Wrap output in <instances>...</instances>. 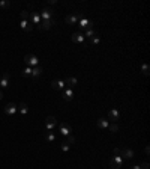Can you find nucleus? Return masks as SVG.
I'll use <instances>...</instances> for the list:
<instances>
[{"label":"nucleus","instance_id":"9d476101","mask_svg":"<svg viewBox=\"0 0 150 169\" xmlns=\"http://www.w3.org/2000/svg\"><path fill=\"white\" fill-rule=\"evenodd\" d=\"M29 17H30L32 24H39L41 23V15H39V12H32V14H29Z\"/></svg>","mask_w":150,"mask_h":169},{"label":"nucleus","instance_id":"cd10ccee","mask_svg":"<svg viewBox=\"0 0 150 169\" xmlns=\"http://www.w3.org/2000/svg\"><path fill=\"white\" fill-rule=\"evenodd\" d=\"M0 6H2L3 9H6V8H9V2H2V3H0Z\"/></svg>","mask_w":150,"mask_h":169},{"label":"nucleus","instance_id":"f3484780","mask_svg":"<svg viewBox=\"0 0 150 169\" xmlns=\"http://www.w3.org/2000/svg\"><path fill=\"white\" fill-rule=\"evenodd\" d=\"M17 110H18V112H21L23 115H26V113L29 112V107H27V104H26V103H21L20 106H17Z\"/></svg>","mask_w":150,"mask_h":169},{"label":"nucleus","instance_id":"9b49d317","mask_svg":"<svg viewBox=\"0 0 150 169\" xmlns=\"http://www.w3.org/2000/svg\"><path fill=\"white\" fill-rule=\"evenodd\" d=\"M20 26H21V29H23L24 32H30L32 29H33V24H32V23H29L27 20H23V21L20 23Z\"/></svg>","mask_w":150,"mask_h":169},{"label":"nucleus","instance_id":"b1692460","mask_svg":"<svg viewBox=\"0 0 150 169\" xmlns=\"http://www.w3.org/2000/svg\"><path fill=\"white\" fill-rule=\"evenodd\" d=\"M86 36H89V38H93V36H96V33L93 32V29H89L87 32H86Z\"/></svg>","mask_w":150,"mask_h":169},{"label":"nucleus","instance_id":"ddd939ff","mask_svg":"<svg viewBox=\"0 0 150 169\" xmlns=\"http://www.w3.org/2000/svg\"><path fill=\"white\" fill-rule=\"evenodd\" d=\"M42 76V68L38 65L35 68H32V76L30 77H33V79H38V77H41Z\"/></svg>","mask_w":150,"mask_h":169},{"label":"nucleus","instance_id":"bb28decb","mask_svg":"<svg viewBox=\"0 0 150 169\" xmlns=\"http://www.w3.org/2000/svg\"><path fill=\"white\" fill-rule=\"evenodd\" d=\"M62 150L63 151H68L69 150V144H68V142H63V144H62Z\"/></svg>","mask_w":150,"mask_h":169},{"label":"nucleus","instance_id":"f03ea898","mask_svg":"<svg viewBox=\"0 0 150 169\" xmlns=\"http://www.w3.org/2000/svg\"><path fill=\"white\" fill-rule=\"evenodd\" d=\"M56 125H57V119L54 118V116H47V119H45V128H47V131H51Z\"/></svg>","mask_w":150,"mask_h":169},{"label":"nucleus","instance_id":"4be33fe9","mask_svg":"<svg viewBox=\"0 0 150 169\" xmlns=\"http://www.w3.org/2000/svg\"><path fill=\"white\" fill-rule=\"evenodd\" d=\"M108 128H110V131H113V133H114V131L119 130V125H117V122H113L111 125H108Z\"/></svg>","mask_w":150,"mask_h":169},{"label":"nucleus","instance_id":"5701e85b","mask_svg":"<svg viewBox=\"0 0 150 169\" xmlns=\"http://www.w3.org/2000/svg\"><path fill=\"white\" fill-rule=\"evenodd\" d=\"M141 71H143L144 76H149V67L146 65V63H143V65H141Z\"/></svg>","mask_w":150,"mask_h":169},{"label":"nucleus","instance_id":"c85d7f7f","mask_svg":"<svg viewBox=\"0 0 150 169\" xmlns=\"http://www.w3.org/2000/svg\"><path fill=\"white\" fill-rule=\"evenodd\" d=\"M92 42H93V44H99V38H98V36H93Z\"/></svg>","mask_w":150,"mask_h":169},{"label":"nucleus","instance_id":"dca6fc26","mask_svg":"<svg viewBox=\"0 0 150 169\" xmlns=\"http://www.w3.org/2000/svg\"><path fill=\"white\" fill-rule=\"evenodd\" d=\"M63 98H65L66 101H71V100L74 98V92L71 91V89H66V91H63Z\"/></svg>","mask_w":150,"mask_h":169},{"label":"nucleus","instance_id":"4468645a","mask_svg":"<svg viewBox=\"0 0 150 169\" xmlns=\"http://www.w3.org/2000/svg\"><path fill=\"white\" fill-rule=\"evenodd\" d=\"M63 82H65V84H68L69 89H71V88H74L75 84H77V79H74V77H66Z\"/></svg>","mask_w":150,"mask_h":169},{"label":"nucleus","instance_id":"aec40b11","mask_svg":"<svg viewBox=\"0 0 150 169\" xmlns=\"http://www.w3.org/2000/svg\"><path fill=\"white\" fill-rule=\"evenodd\" d=\"M108 165H110L111 169H120V165H119V163H116L113 158H111V160H108Z\"/></svg>","mask_w":150,"mask_h":169},{"label":"nucleus","instance_id":"0eeeda50","mask_svg":"<svg viewBox=\"0 0 150 169\" xmlns=\"http://www.w3.org/2000/svg\"><path fill=\"white\" fill-rule=\"evenodd\" d=\"M119 156H122V158H134V151L128 150V148H123V150H120Z\"/></svg>","mask_w":150,"mask_h":169},{"label":"nucleus","instance_id":"7c9ffc66","mask_svg":"<svg viewBox=\"0 0 150 169\" xmlns=\"http://www.w3.org/2000/svg\"><path fill=\"white\" fill-rule=\"evenodd\" d=\"M119 152H120V150H119V148H114V154L117 156V154H119Z\"/></svg>","mask_w":150,"mask_h":169},{"label":"nucleus","instance_id":"393cba45","mask_svg":"<svg viewBox=\"0 0 150 169\" xmlns=\"http://www.w3.org/2000/svg\"><path fill=\"white\" fill-rule=\"evenodd\" d=\"M27 18H29V12H27V11H23V12H21V21L27 20Z\"/></svg>","mask_w":150,"mask_h":169},{"label":"nucleus","instance_id":"412c9836","mask_svg":"<svg viewBox=\"0 0 150 169\" xmlns=\"http://www.w3.org/2000/svg\"><path fill=\"white\" fill-rule=\"evenodd\" d=\"M23 76L24 77H30L32 76V68L30 67H26L24 70H23Z\"/></svg>","mask_w":150,"mask_h":169},{"label":"nucleus","instance_id":"c756f323","mask_svg":"<svg viewBox=\"0 0 150 169\" xmlns=\"http://www.w3.org/2000/svg\"><path fill=\"white\" fill-rule=\"evenodd\" d=\"M140 168H141V169H149V163H147V162H144Z\"/></svg>","mask_w":150,"mask_h":169},{"label":"nucleus","instance_id":"423d86ee","mask_svg":"<svg viewBox=\"0 0 150 169\" xmlns=\"http://www.w3.org/2000/svg\"><path fill=\"white\" fill-rule=\"evenodd\" d=\"M15 112H18V110H17V104H15V103L6 104V107H5V113H6V115H14Z\"/></svg>","mask_w":150,"mask_h":169},{"label":"nucleus","instance_id":"a211bd4d","mask_svg":"<svg viewBox=\"0 0 150 169\" xmlns=\"http://www.w3.org/2000/svg\"><path fill=\"white\" fill-rule=\"evenodd\" d=\"M108 121H107L105 118H101V119H98V127L99 128H108Z\"/></svg>","mask_w":150,"mask_h":169},{"label":"nucleus","instance_id":"20e7f679","mask_svg":"<svg viewBox=\"0 0 150 169\" xmlns=\"http://www.w3.org/2000/svg\"><path fill=\"white\" fill-rule=\"evenodd\" d=\"M53 24H54V18L53 20H44V21H41V23L38 24V27H39L41 30H48V29H51Z\"/></svg>","mask_w":150,"mask_h":169},{"label":"nucleus","instance_id":"39448f33","mask_svg":"<svg viewBox=\"0 0 150 169\" xmlns=\"http://www.w3.org/2000/svg\"><path fill=\"white\" fill-rule=\"evenodd\" d=\"M53 14L54 12H53L51 8H44L39 15H41V18H44V20H53Z\"/></svg>","mask_w":150,"mask_h":169},{"label":"nucleus","instance_id":"2f4dec72","mask_svg":"<svg viewBox=\"0 0 150 169\" xmlns=\"http://www.w3.org/2000/svg\"><path fill=\"white\" fill-rule=\"evenodd\" d=\"M131 169H141V168H140V166H132Z\"/></svg>","mask_w":150,"mask_h":169},{"label":"nucleus","instance_id":"f8f14e48","mask_svg":"<svg viewBox=\"0 0 150 169\" xmlns=\"http://www.w3.org/2000/svg\"><path fill=\"white\" fill-rule=\"evenodd\" d=\"M72 41L74 42H84L83 32H75V33H72Z\"/></svg>","mask_w":150,"mask_h":169},{"label":"nucleus","instance_id":"7ed1b4c3","mask_svg":"<svg viewBox=\"0 0 150 169\" xmlns=\"http://www.w3.org/2000/svg\"><path fill=\"white\" fill-rule=\"evenodd\" d=\"M59 131H60L62 134H65V136H69L72 133V128H71V125H69V124L62 122L60 125H59Z\"/></svg>","mask_w":150,"mask_h":169},{"label":"nucleus","instance_id":"f257e3e1","mask_svg":"<svg viewBox=\"0 0 150 169\" xmlns=\"http://www.w3.org/2000/svg\"><path fill=\"white\" fill-rule=\"evenodd\" d=\"M24 61L27 63V67H30V68H35V67L39 65V59H38L35 55H26Z\"/></svg>","mask_w":150,"mask_h":169},{"label":"nucleus","instance_id":"a878e982","mask_svg":"<svg viewBox=\"0 0 150 169\" xmlns=\"http://www.w3.org/2000/svg\"><path fill=\"white\" fill-rule=\"evenodd\" d=\"M66 142H68V144H74V142H75V137H74L72 134H69L68 139H66Z\"/></svg>","mask_w":150,"mask_h":169},{"label":"nucleus","instance_id":"473e14b6","mask_svg":"<svg viewBox=\"0 0 150 169\" xmlns=\"http://www.w3.org/2000/svg\"><path fill=\"white\" fill-rule=\"evenodd\" d=\"M2 98H3V92H2V91H0V100H2Z\"/></svg>","mask_w":150,"mask_h":169},{"label":"nucleus","instance_id":"6ab92c4d","mask_svg":"<svg viewBox=\"0 0 150 169\" xmlns=\"http://www.w3.org/2000/svg\"><path fill=\"white\" fill-rule=\"evenodd\" d=\"M45 139H47L48 142H54L56 136H54V133H53V131H47V133H45Z\"/></svg>","mask_w":150,"mask_h":169},{"label":"nucleus","instance_id":"1a4fd4ad","mask_svg":"<svg viewBox=\"0 0 150 169\" xmlns=\"http://www.w3.org/2000/svg\"><path fill=\"white\" fill-rule=\"evenodd\" d=\"M0 86L2 88H8L9 86V73H5L2 77H0Z\"/></svg>","mask_w":150,"mask_h":169},{"label":"nucleus","instance_id":"6e6552de","mask_svg":"<svg viewBox=\"0 0 150 169\" xmlns=\"http://www.w3.org/2000/svg\"><path fill=\"white\" fill-rule=\"evenodd\" d=\"M119 116H120L119 110H117V109H111V110H110V113H108V119H110V121H113V122H117Z\"/></svg>","mask_w":150,"mask_h":169},{"label":"nucleus","instance_id":"2eb2a0df","mask_svg":"<svg viewBox=\"0 0 150 169\" xmlns=\"http://www.w3.org/2000/svg\"><path fill=\"white\" fill-rule=\"evenodd\" d=\"M51 86H53V89H62L63 86H65V82L63 80H53Z\"/></svg>","mask_w":150,"mask_h":169}]
</instances>
